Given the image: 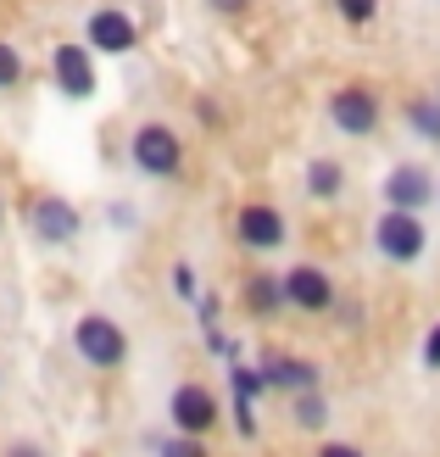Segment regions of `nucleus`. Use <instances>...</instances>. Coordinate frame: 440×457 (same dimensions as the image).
Returning <instances> with one entry per match:
<instances>
[{"label": "nucleus", "mask_w": 440, "mask_h": 457, "mask_svg": "<svg viewBox=\"0 0 440 457\" xmlns=\"http://www.w3.org/2000/svg\"><path fill=\"white\" fill-rule=\"evenodd\" d=\"M129 156H134V168L151 173V179H173L184 168V145H178V134L168 123H140V129H134Z\"/></svg>", "instance_id": "1"}, {"label": "nucleus", "mask_w": 440, "mask_h": 457, "mask_svg": "<svg viewBox=\"0 0 440 457\" xmlns=\"http://www.w3.org/2000/svg\"><path fill=\"white\" fill-rule=\"evenodd\" d=\"M374 245H379V257H390V262H419L424 245H429L424 218L402 212V207H385V218L374 223Z\"/></svg>", "instance_id": "2"}, {"label": "nucleus", "mask_w": 440, "mask_h": 457, "mask_svg": "<svg viewBox=\"0 0 440 457\" xmlns=\"http://www.w3.org/2000/svg\"><path fill=\"white\" fill-rule=\"evenodd\" d=\"M73 346H79V357L89 362V369H118V362L129 357V335H123L118 324H112V318L89 312V318H79Z\"/></svg>", "instance_id": "3"}, {"label": "nucleus", "mask_w": 440, "mask_h": 457, "mask_svg": "<svg viewBox=\"0 0 440 457\" xmlns=\"http://www.w3.org/2000/svg\"><path fill=\"white\" fill-rule=\"evenodd\" d=\"M329 118H335V129L340 134H374L379 129V96L368 84H345V89H335V101H329Z\"/></svg>", "instance_id": "4"}, {"label": "nucleus", "mask_w": 440, "mask_h": 457, "mask_svg": "<svg viewBox=\"0 0 440 457\" xmlns=\"http://www.w3.org/2000/svg\"><path fill=\"white\" fill-rule=\"evenodd\" d=\"M168 413H173V429H184V436H212L218 429V396L206 391V385H178Z\"/></svg>", "instance_id": "5"}, {"label": "nucleus", "mask_w": 440, "mask_h": 457, "mask_svg": "<svg viewBox=\"0 0 440 457\" xmlns=\"http://www.w3.org/2000/svg\"><path fill=\"white\" fill-rule=\"evenodd\" d=\"M285 302L301 307V312H329L335 307V285H329V273L312 268V262H295L285 273Z\"/></svg>", "instance_id": "6"}, {"label": "nucleus", "mask_w": 440, "mask_h": 457, "mask_svg": "<svg viewBox=\"0 0 440 457\" xmlns=\"http://www.w3.org/2000/svg\"><path fill=\"white\" fill-rule=\"evenodd\" d=\"M84 39H89V51L123 56V51H134V39H140V29H134V17H123L118 6H101L95 17L84 22Z\"/></svg>", "instance_id": "7"}, {"label": "nucleus", "mask_w": 440, "mask_h": 457, "mask_svg": "<svg viewBox=\"0 0 440 457\" xmlns=\"http://www.w3.org/2000/svg\"><path fill=\"white\" fill-rule=\"evenodd\" d=\"M429 201H435V179H429L424 168L402 162V168H390V173H385V207H402V212H424Z\"/></svg>", "instance_id": "8"}, {"label": "nucleus", "mask_w": 440, "mask_h": 457, "mask_svg": "<svg viewBox=\"0 0 440 457\" xmlns=\"http://www.w3.org/2000/svg\"><path fill=\"white\" fill-rule=\"evenodd\" d=\"M51 73L62 84V96H95V62H89V45H56V56H51Z\"/></svg>", "instance_id": "9"}, {"label": "nucleus", "mask_w": 440, "mask_h": 457, "mask_svg": "<svg viewBox=\"0 0 440 457\" xmlns=\"http://www.w3.org/2000/svg\"><path fill=\"white\" fill-rule=\"evenodd\" d=\"M235 228H240V240H245L251 251H279V245H285V235H290L285 218L273 212V207H262V201H251V207L235 218Z\"/></svg>", "instance_id": "10"}, {"label": "nucleus", "mask_w": 440, "mask_h": 457, "mask_svg": "<svg viewBox=\"0 0 440 457\" xmlns=\"http://www.w3.org/2000/svg\"><path fill=\"white\" fill-rule=\"evenodd\" d=\"M257 369H262L268 385H279V391H290V396L318 385V369H312V362H301V357H290V352H262Z\"/></svg>", "instance_id": "11"}, {"label": "nucleus", "mask_w": 440, "mask_h": 457, "mask_svg": "<svg viewBox=\"0 0 440 457\" xmlns=\"http://www.w3.org/2000/svg\"><path fill=\"white\" fill-rule=\"evenodd\" d=\"M34 235L51 240V245H67L79 235V212L67 207V201H56V195H45V201H34Z\"/></svg>", "instance_id": "12"}, {"label": "nucleus", "mask_w": 440, "mask_h": 457, "mask_svg": "<svg viewBox=\"0 0 440 457\" xmlns=\"http://www.w3.org/2000/svg\"><path fill=\"white\" fill-rule=\"evenodd\" d=\"M245 307L257 312V318H273V312H285V279H273V273H251L245 279Z\"/></svg>", "instance_id": "13"}, {"label": "nucleus", "mask_w": 440, "mask_h": 457, "mask_svg": "<svg viewBox=\"0 0 440 457\" xmlns=\"http://www.w3.org/2000/svg\"><path fill=\"white\" fill-rule=\"evenodd\" d=\"M407 129L419 134V140H435L440 145V101L435 96H412L407 101Z\"/></svg>", "instance_id": "14"}, {"label": "nucleus", "mask_w": 440, "mask_h": 457, "mask_svg": "<svg viewBox=\"0 0 440 457\" xmlns=\"http://www.w3.org/2000/svg\"><path fill=\"white\" fill-rule=\"evenodd\" d=\"M307 190H312L318 201H335V195L345 190V168H340V162H329V156H318V162L307 168Z\"/></svg>", "instance_id": "15"}, {"label": "nucleus", "mask_w": 440, "mask_h": 457, "mask_svg": "<svg viewBox=\"0 0 440 457\" xmlns=\"http://www.w3.org/2000/svg\"><path fill=\"white\" fill-rule=\"evenodd\" d=\"M290 413H295V424H301V429H312V436H318V429L329 424V402H323V396H318V385H312V391H295Z\"/></svg>", "instance_id": "16"}, {"label": "nucleus", "mask_w": 440, "mask_h": 457, "mask_svg": "<svg viewBox=\"0 0 440 457\" xmlns=\"http://www.w3.org/2000/svg\"><path fill=\"white\" fill-rule=\"evenodd\" d=\"M228 391H235V407H251V402L268 391V379H262V369H245V362H235V369H228Z\"/></svg>", "instance_id": "17"}, {"label": "nucleus", "mask_w": 440, "mask_h": 457, "mask_svg": "<svg viewBox=\"0 0 440 457\" xmlns=\"http://www.w3.org/2000/svg\"><path fill=\"white\" fill-rule=\"evenodd\" d=\"M156 457H206V446H201V436H184V429H178L173 441L156 446Z\"/></svg>", "instance_id": "18"}, {"label": "nucleus", "mask_w": 440, "mask_h": 457, "mask_svg": "<svg viewBox=\"0 0 440 457\" xmlns=\"http://www.w3.org/2000/svg\"><path fill=\"white\" fill-rule=\"evenodd\" d=\"M22 84V56L12 51V39H0V89Z\"/></svg>", "instance_id": "19"}, {"label": "nucleus", "mask_w": 440, "mask_h": 457, "mask_svg": "<svg viewBox=\"0 0 440 457\" xmlns=\"http://www.w3.org/2000/svg\"><path fill=\"white\" fill-rule=\"evenodd\" d=\"M335 6H340V17H345V22H374L379 0H335Z\"/></svg>", "instance_id": "20"}, {"label": "nucleus", "mask_w": 440, "mask_h": 457, "mask_svg": "<svg viewBox=\"0 0 440 457\" xmlns=\"http://www.w3.org/2000/svg\"><path fill=\"white\" fill-rule=\"evenodd\" d=\"M318 457H362V452H357L352 441H323V446H318Z\"/></svg>", "instance_id": "21"}, {"label": "nucleus", "mask_w": 440, "mask_h": 457, "mask_svg": "<svg viewBox=\"0 0 440 457\" xmlns=\"http://www.w3.org/2000/svg\"><path fill=\"white\" fill-rule=\"evenodd\" d=\"M424 362H429V369H440V324H435L429 340H424Z\"/></svg>", "instance_id": "22"}, {"label": "nucleus", "mask_w": 440, "mask_h": 457, "mask_svg": "<svg viewBox=\"0 0 440 457\" xmlns=\"http://www.w3.org/2000/svg\"><path fill=\"white\" fill-rule=\"evenodd\" d=\"M173 285H178V295H195V273H190V268H178V273H173Z\"/></svg>", "instance_id": "23"}, {"label": "nucleus", "mask_w": 440, "mask_h": 457, "mask_svg": "<svg viewBox=\"0 0 440 457\" xmlns=\"http://www.w3.org/2000/svg\"><path fill=\"white\" fill-rule=\"evenodd\" d=\"M6 457H45V452H39L34 441H12V452H6Z\"/></svg>", "instance_id": "24"}, {"label": "nucleus", "mask_w": 440, "mask_h": 457, "mask_svg": "<svg viewBox=\"0 0 440 457\" xmlns=\"http://www.w3.org/2000/svg\"><path fill=\"white\" fill-rule=\"evenodd\" d=\"M212 12H245V0H212Z\"/></svg>", "instance_id": "25"}, {"label": "nucleus", "mask_w": 440, "mask_h": 457, "mask_svg": "<svg viewBox=\"0 0 440 457\" xmlns=\"http://www.w3.org/2000/svg\"><path fill=\"white\" fill-rule=\"evenodd\" d=\"M0 218H6V207H0Z\"/></svg>", "instance_id": "26"}, {"label": "nucleus", "mask_w": 440, "mask_h": 457, "mask_svg": "<svg viewBox=\"0 0 440 457\" xmlns=\"http://www.w3.org/2000/svg\"><path fill=\"white\" fill-rule=\"evenodd\" d=\"M435 101H440V89H435Z\"/></svg>", "instance_id": "27"}]
</instances>
